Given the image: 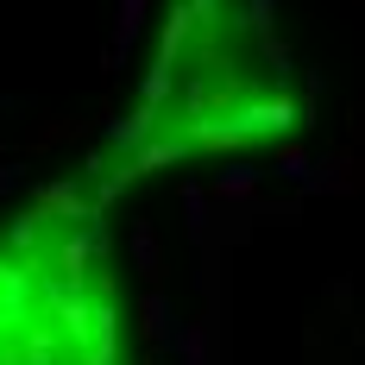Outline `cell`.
I'll return each mask as SVG.
<instances>
[{"mask_svg":"<svg viewBox=\"0 0 365 365\" xmlns=\"http://www.w3.org/2000/svg\"><path fill=\"white\" fill-rule=\"evenodd\" d=\"M0 365H139L126 284L82 189L0 227Z\"/></svg>","mask_w":365,"mask_h":365,"instance_id":"7a4b0ae2","label":"cell"},{"mask_svg":"<svg viewBox=\"0 0 365 365\" xmlns=\"http://www.w3.org/2000/svg\"><path fill=\"white\" fill-rule=\"evenodd\" d=\"M296 113V70L264 0H177L158 32L139 101L101 164V189L189 158L258 151L284 139Z\"/></svg>","mask_w":365,"mask_h":365,"instance_id":"6da1fadb","label":"cell"}]
</instances>
